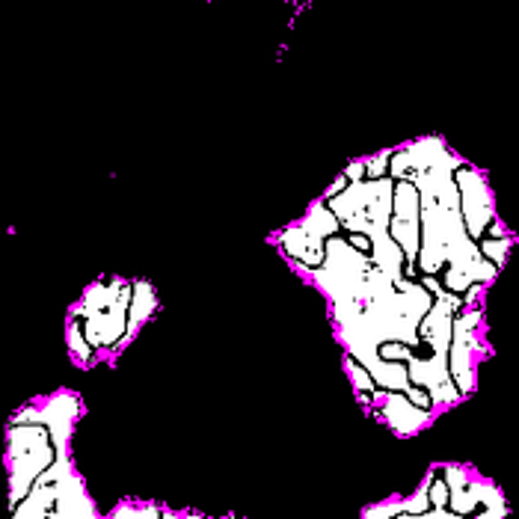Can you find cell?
Here are the masks:
<instances>
[{"label":"cell","instance_id":"obj_1","mask_svg":"<svg viewBox=\"0 0 519 519\" xmlns=\"http://www.w3.org/2000/svg\"><path fill=\"white\" fill-rule=\"evenodd\" d=\"M134 279L107 276L92 282L84 297L72 306V321L78 324L92 356H116L131 345L128 336V303Z\"/></svg>","mask_w":519,"mask_h":519},{"label":"cell","instance_id":"obj_2","mask_svg":"<svg viewBox=\"0 0 519 519\" xmlns=\"http://www.w3.org/2000/svg\"><path fill=\"white\" fill-rule=\"evenodd\" d=\"M15 517H98V508L89 496L81 472L75 469L72 451L57 454V460L33 481L27 496L12 508Z\"/></svg>","mask_w":519,"mask_h":519},{"label":"cell","instance_id":"obj_3","mask_svg":"<svg viewBox=\"0 0 519 519\" xmlns=\"http://www.w3.org/2000/svg\"><path fill=\"white\" fill-rule=\"evenodd\" d=\"M72 448H60L51 431L33 419L24 407L12 416L6 431V466H9V508H15L33 481L57 460V454H69Z\"/></svg>","mask_w":519,"mask_h":519},{"label":"cell","instance_id":"obj_4","mask_svg":"<svg viewBox=\"0 0 519 519\" xmlns=\"http://www.w3.org/2000/svg\"><path fill=\"white\" fill-rule=\"evenodd\" d=\"M484 312L478 306L463 303L454 312L451 321V342H448V374L460 392V398L466 401L475 392L478 383V353H484Z\"/></svg>","mask_w":519,"mask_h":519},{"label":"cell","instance_id":"obj_5","mask_svg":"<svg viewBox=\"0 0 519 519\" xmlns=\"http://www.w3.org/2000/svg\"><path fill=\"white\" fill-rule=\"evenodd\" d=\"M454 184H457V196H460L463 226L475 244L490 235H508L505 223L496 214V199H493L487 175L478 167H472L469 161H460L454 170Z\"/></svg>","mask_w":519,"mask_h":519},{"label":"cell","instance_id":"obj_6","mask_svg":"<svg viewBox=\"0 0 519 519\" xmlns=\"http://www.w3.org/2000/svg\"><path fill=\"white\" fill-rule=\"evenodd\" d=\"M439 469H442L445 484H448V511L454 517H508L511 508H508V502L496 484L484 481L481 475L469 472L466 466L442 463Z\"/></svg>","mask_w":519,"mask_h":519},{"label":"cell","instance_id":"obj_7","mask_svg":"<svg viewBox=\"0 0 519 519\" xmlns=\"http://www.w3.org/2000/svg\"><path fill=\"white\" fill-rule=\"evenodd\" d=\"M368 410L377 413V419L389 431L398 433V436H416V433H422L433 422V410L416 407L407 398V392H383V389H377V395L371 398Z\"/></svg>","mask_w":519,"mask_h":519},{"label":"cell","instance_id":"obj_8","mask_svg":"<svg viewBox=\"0 0 519 519\" xmlns=\"http://www.w3.org/2000/svg\"><path fill=\"white\" fill-rule=\"evenodd\" d=\"M345 371H347V377H350V383H353V392H356L359 404H365V410H368L371 398L377 395V383H374V377H371V374H368V368H365V365H359L353 356H345Z\"/></svg>","mask_w":519,"mask_h":519}]
</instances>
